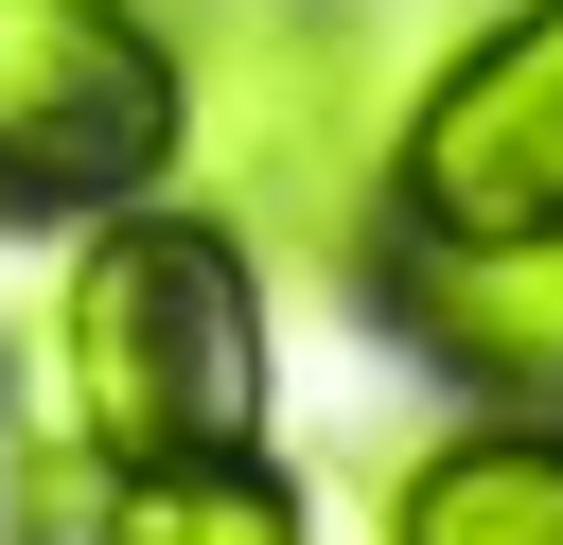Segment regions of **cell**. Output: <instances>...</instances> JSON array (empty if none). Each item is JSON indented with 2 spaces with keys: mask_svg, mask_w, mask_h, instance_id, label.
<instances>
[{
  "mask_svg": "<svg viewBox=\"0 0 563 545\" xmlns=\"http://www.w3.org/2000/svg\"><path fill=\"white\" fill-rule=\"evenodd\" d=\"M387 229H563V0H493L405 88Z\"/></svg>",
  "mask_w": 563,
  "mask_h": 545,
  "instance_id": "277c9868",
  "label": "cell"
},
{
  "mask_svg": "<svg viewBox=\"0 0 563 545\" xmlns=\"http://www.w3.org/2000/svg\"><path fill=\"white\" fill-rule=\"evenodd\" d=\"M369 299H387V334L457 404L563 422V229H387L369 246Z\"/></svg>",
  "mask_w": 563,
  "mask_h": 545,
  "instance_id": "5b68a950",
  "label": "cell"
},
{
  "mask_svg": "<svg viewBox=\"0 0 563 545\" xmlns=\"http://www.w3.org/2000/svg\"><path fill=\"white\" fill-rule=\"evenodd\" d=\"M0 545H317L299 475L246 440H176V457H88L70 422H35Z\"/></svg>",
  "mask_w": 563,
  "mask_h": 545,
  "instance_id": "8992f818",
  "label": "cell"
},
{
  "mask_svg": "<svg viewBox=\"0 0 563 545\" xmlns=\"http://www.w3.org/2000/svg\"><path fill=\"white\" fill-rule=\"evenodd\" d=\"M176 176V35L141 0H0V211H123Z\"/></svg>",
  "mask_w": 563,
  "mask_h": 545,
  "instance_id": "3957f363",
  "label": "cell"
},
{
  "mask_svg": "<svg viewBox=\"0 0 563 545\" xmlns=\"http://www.w3.org/2000/svg\"><path fill=\"white\" fill-rule=\"evenodd\" d=\"M53 422L88 457H176L264 422V264L229 211H176V193L88 211L53 281Z\"/></svg>",
  "mask_w": 563,
  "mask_h": 545,
  "instance_id": "7a4b0ae2",
  "label": "cell"
},
{
  "mask_svg": "<svg viewBox=\"0 0 563 545\" xmlns=\"http://www.w3.org/2000/svg\"><path fill=\"white\" fill-rule=\"evenodd\" d=\"M387 545H563V422L475 404L387 475Z\"/></svg>",
  "mask_w": 563,
  "mask_h": 545,
  "instance_id": "52a82bcc",
  "label": "cell"
},
{
  "mask_svg": "<svg viewBox=\"0 0 563 545\" xmlns=\"http://www.w3.org/2000/svg\"><path fill=\"white\" fill-rule=\"evenodd\" d=\"M176 158L194 193L317 281H369L387 246V158H405V18L387 0H176Z\"/></svg>",
  "mask_w": 563,
  "mask_h": 545,
  "instance_id": "6da1fadb",
  "label": "cell"
}]
</instances>
